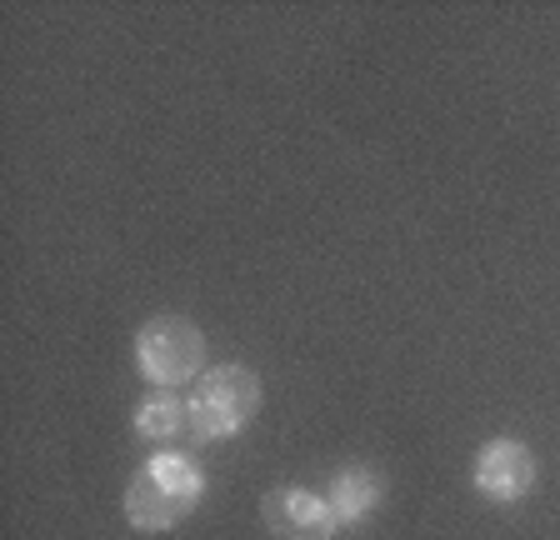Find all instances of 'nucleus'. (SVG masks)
Segmentation results:
<instances>
[{"label": "nucleus", "instance_id": "obj_1", "mask_svg": "<svg viewBox=\"0 0 560 540\" xmlns=\"http://www.w3.org/2000/svg\"><path fill=\"white\" fill-rule=\"evenodd\" d=\"M200 501H206V470L186 450H161L130 476L126 520L140 536H161V530H175L180 520L196 516Z\"/></svg>", "mask_w": 560, "mask_h": 540}, {"label": "nucleus", "instance_id": "obj_2", "mask_svg": "<svg viewBox=\"0 0 560 540\" xmlns=\"http://www.w3.org/2000/svg\"><path fill=\"white\" fill-rule=\"evenodd\" d=\"M260 415V376L250 365H210L190 386V435L231 441Z\"/></svg>", "mask_w": 560, "mask_h": 540}, {"label": "nucleus", "instance_id": "obj_3", "mask_svg": "<svg viewBox=\"0 0 560 540\" xmlns=\"http://www.w3.org/2000/svg\"><path fill=\"white\" fill-rule=\"evenodd\" d=\"M136 365L155 390L206 376V330L190 316H151L136 330Z\"/></svg>", "mask_w": 560, "mask_h": 540}, {"label": "nucleus", "instance_id": "obj_4", "mask_svg": "<svg viewBox=\"0 0 560 540\" xmlns=\"http://www.w3.org/2000/svg\"><path fill=\"white\" fill-rule=\"evenodd\" d=\"M470 485L495 505L525 501V495L536 491V450L525 446V441H515V435H495V441H486L476 450Z\"/></svg>", "mask_w": 560, "mask_h": 540}, {"label": "nucleus", "instance_id": "obj_5", "mask_svg": "<svg viewBox=\"0 0 560 540\" xmlns=\"http://www.w3.org/2000/svg\"><path fill=\"white\" fill-rule=\"evenodd\" d=\"M260 520L276 540H336L340 520L326 495L305 491V485H280L260 501Z\"/></svg>", "mask_w": 560, "mask_h": 540}, {"label": "nucleus", "instance_id": "obj_6", "mask_svg": "<svg viewBox=\"0 0 560 540\" xmlns=\"http://www.w3.org/2000/svg\"><path fill=\"white\" fill-rule=\"evenodd\" d=\"M326 501H330V510H336L340 526H361V520H371L375 510H381L385 476L371 470V466H346V470H336Z\"/></svg>", "mask_w": 560, "mask_h": 540}, {"label": "nucleus", "instance_id": "obj_7", "mask_svg": "<svg viewBox=\"0 0 560 540\" xmlns=\"http://www.w3.org/2000/svg\"><path fill=\"white\" fill-rule=\"evenodd\" d=\"M190 431V400H180L175 390H151V396L136 406V435L165 446V441H180Z\"/></svg>", "mask_w": 560, "mask_h": 540}]
</instances>
